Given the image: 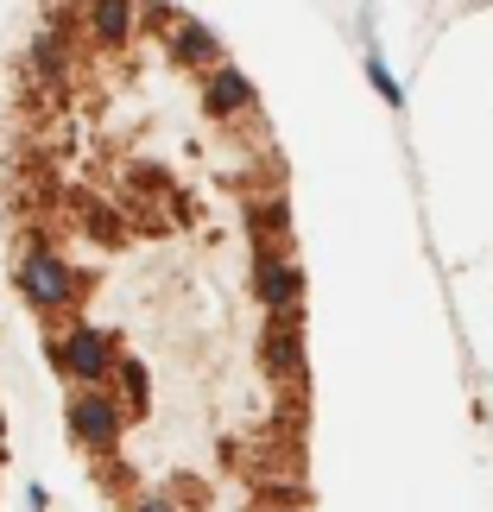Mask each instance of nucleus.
<instances>
[{
    "instance_id": "nucleus-1",
    "label": "nucleus",
    "mask_w": 493,
    "mask_h": 512,
    "mask_svg": "<svg viewBox=\"0 0 493 512\" xmlns=\"http://www.w3.org/2000/svg\"><path fill=\"white\" fill-rule=\"evenodd\" d=\"M13 279H19V298L32 310H45V317H64V310H76V298H83V279H76L70 260L51 253V247H26Z\"/></svg>"
},
{
    "instance_id": "nucleus-2",
    "label": "nucleus",
    "mask_w": 493,
    "mask_h": 512,
    "mask_svg": "<svg viewBox=\"0 0 493 512\" xmlns=\"http://www.w3.org/2000/svg\"><path fill=\"white\" fill-rule=\"evenodd\" d=\"M114 336L108 329H95V323H76V329H64V336L51 342V361H57V373H70L76 386H102L108 373H114Z\"/></svg>"
},
{
    "instance_id": "nucleus-3",
    "label": "nucleus",
    "mask_w": 493,
    "mask_h": 512,
    "mask_svg": "<svg viewBox=\"0 0 493 512\" xmlns=\"http://www.w3.org/2000/svg\"><path fill=\"white\" fill-rule=\"evenodd\" d=\"M64 424H70V437L83 449H114L121 443L127 411H121V399H114L108 386H76L70 405H64Z\"/></svg>"
},
{
    "instance_id": "nucleus-4",
    "label": "nucleus",
    "mask_w": 493,
    "mask_h": 512,
    "mask_svg": "<svg viewBox=\"0 0 493 512\" xmlns=\"http://www.w3.org/2000/svg\"><path fill=\"white\" fill-rule=\"evenodd\" d=\"M253 272H260V298H266V310H272V317H298V298H304V279H298V266L260 247V266H253Z\"/></svg>"
},
{
    "instance_id": "nucleus-5",
    "label": "nucleus",
    "mask_w": 493,
    "mask_h": 512,
    "mask_svg": "<svg viewBox=\"0 0 493 512\" xmlns=\"http://www.w3.org/2000/svg\"><path fill=\"white\" fill-rule=\"evenodd\" d=\"M203 108L215 121H234V114H253V83L228 64H209V83H203Z\"/></svg>"
},
{
    "instance_id": "nucleus-6",
    "label": "nucleus",
    "mask_w": 493,
    "mask_h": 512,
    "mask_svg": "<svg viewBox=\"0 0 493 512\" xmlns=\"http://www.w3.org/2000/svg\"><path fill=\"white\" fill-rule=\"evenodd\" d=\"M171 57L177 64L209 70V64H222V38H215L203 19H171Z\"/></svg>"
},
{
    "instance_id": "nucleus-7",
    "label": "nucleus",
    "mask_w": 493,
    "mask_h": 512,
    "mask_svg": "<svg viewBox=\"0 0 493 512\" xmlns=\"http://www.w3.org/2000/svg\"><path fill=\"white\" fill-rule=\"evenodd\" d=\"M89 32H95V45L121 51L133 38V0H89Z\"/></svg>"
},
{
    "instance_id": "nucleus-8",
    "label": "nucleus",
    "mask_w": 493,
    "mask_h": 512,
    "mask_svg": "<svg viewBox=\"0 0 493 512\" xmlns=\"http://www.w3.org/2000/svg\"><path fill=\"white\" fill-rule=\"evenodd\" d=\"M266 367L285 373V380L304 373V342H298V323H291V317H272V329H266Z\"/></svg>"
},
{
    "instance_id": "nucleus-9",
    "label": "nucleus",
    "mask_w": 493,
    "mask_h": 512,
    "mask_svg": "<svg viewBox=\"0 0 493 512\" xmlns=\"http://www.w3.org/2000/svg\"><path fill=\"white\" fill-rule=\"evenodd\" d=\"M108 380L121 386V411H127V418H146V411H152V380H146V367L133 361V354H114Z\"/></svg>"
},
{
    "instance_id": "nucleus-10",
    "label": "nucleus",
    "mask_w": 493,
    "mask_h": 512,
    "mask_svg": "<svg viewBox=\"0 0 493 512\" xmlns=\"http://www.w3.org/2000/svg\"><path fill=\"white\" fill-rule=\"evenodd\" d=\"M64 51H70V45H64V32H57V26H45V32L32 38V64L45 70V76H57V70H64Z\"/></svg>"
},
{
    "instance_id": "nucleus-11",
    "label": "nucleus",
    "mask_w": 493,
    "mask_h": 512,
    "mask_svg": "<svg viewBox=\"0 0 493 512\" xmlns=\"http://www.w3.org/2000/svg\"><path fill=\"white\" fill-rule=\"evenodd\" d=\"M367 83H373V89H380V102H392V108H405V89H399V83H392V70L380 64V51H367Z\"/></svg>"
},
{
    "instance_id": "nucleus-12",
    "label": "nucleus",
    "mask_w": 493,
    "mask_h": 512,
    "mask_svg": "<svg viewBox=\"0 0 493 512\" xmlns=\"http://www.w3.org/2000/svg\"><path fill=\"white\" fill-rule=\"evenodd\" d=\"M133 512H177V500L171 494H140V500H133Z\"/></svg>"
},
{
    "instance_id": "nucleus-13",
    "label": "nucleus",
    "mask_w": 493,
    "mask_h": 512,
    "mask_svg": "<svg viewBox=\"0 0 493 512\" xmlns=\"http://www.w3.org/2000/svg\"><path fill=\"white\" fill-rule=\"evenodd\" d=\"M0 449H7V411H0Z\"/></svg>"
}]
</instances>
